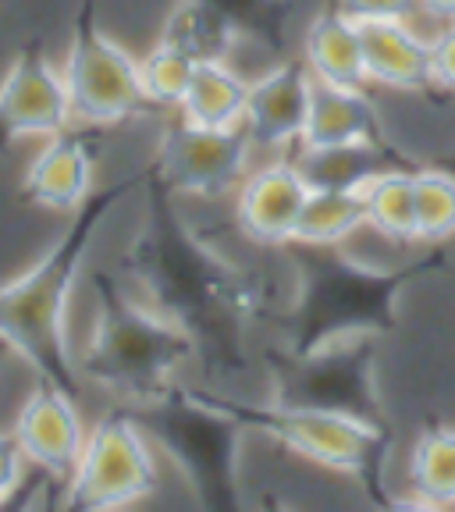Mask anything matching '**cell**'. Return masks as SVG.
Instances as JSON below:
<instances>
[{
  "label": "cell",
  "mask_w": 455,
  "mask_h": 512,
  "mask_svg": "<svg viewBox=\"0 0 455 512\" xmlns=\"http://www.w3.org/2000/svg\"><path fill=\"white\" fill-rule=\"evenodd\" d=\"M153 182V178H150ZM175 192L153 182L146 221L121 260V278L196 342L200 381L224 384L253 360V324L264 313V288L246 267L217 253L175 207Z\"/></svg>",
  "instance_id": "6da1fadb"
},
{
  "label": "cell",
  "mask_w": 455,
  "mask_h": 512,
  "mask_svg": "<svg viewBox=\"0 0 455 512\" xmlns=\"http://www.w3.org/2000/svg\"><path fill=\"white\" fill-rule=\"evenodd\" d=\"M146 178H150V171H139V175L118 178L104 189H93L89 200L68 214V224L54 239V246L32 267H25L18 278L0 285V335L15 345L32 377L54 381L72 395H79L86 377H82L79 356L72 352V338H68L72 292L79 285L86 253L93 249L107 217Z\"/></svg>",
  "instance_id": "7a4b0ae2"
},
{
  "label": "cell",
  "mask_w": 455,
  "mask_h": 512,
  "mask_svg": "<svg viewBox=\"0 0 455 512\" xmlns=\"http://www.w3.org/2000/svg\"><path fill=\"white\" fill-rule=\"evenodd\" d=\"M93 331L79 352L86 381L100 384L118 402L143 406L164 395L196 367V342L171 317L150 306L121 278L118 267L93 274Z\"/></svg>",
  "instance_id": "3957f363"
},
{
  "label": "cell",
  "mask_w": 455,
  "mask_h": 512,
  "mask_svg": "<svg viewBox=\"0 0 455 512\" xmlns=\"http://www.w3.org/2000/svg\"><path fill=\"white\" fill-rule=\"evenodd\" d=\"M420 264L402 271H377L352 260L342 246H299L296 292L285 313V335L278 349L310 352L342 338L377 335L395 324V299L416 278Z\"/></svg>",
  "instance_id": "277c9868"
},
{
  "label": "cell",
  "mask_w": 455,
  "mask_h": 512,
  "mask_svg": "<svg viewBox=\"0 0 455 512\" xmlns=\"http://www.w3.org/2000/svg\"><path fill=\"white\" fill-rule=\"evenodd\" d=\"M203 384V392L214 406L239 420L246 431L271 438L274 445L288 448L292 456L320 466V470L342 473L360 480L363 488H374L388 463V424L370 420L360 413H345L331 406H310V402H278V399H242L228 388Z\"/></svg>",
  "instance_id": "5b68a950"
},
{
  "label": "cell",
  "mask_w": 455,
  "mask_h": 512,
  "mask_svg": "<svg viewBox=\"0 0 455 512\" xmlns=\"http://www.w3.org/2000/svg\"><path fill=\"white\" fill-rule=\"evenodd\" d=\"M157 452L175 463L200 505H239L246 427L207 399L196 377H182L153 402L132 406Z\"/></svg>",
  "instance_id": "8992f818"
},
{
  "label": "cell",
  "mask_w": 455,
  "mask_h": 512,
  "mask_svg": "<svg viewBox=\"0 0 455 512\" xmlns=\"http://www.w3.org/2000/svg\"><path fill=\"white\" fill-rule=\"evenodd\" d=\"M157 445L128 402L114 399L89 427L82 456L68 477V509H121L160 488Z\"/></svg>",
  "instance_id": "52a82bcc"
},
{
  "label": "cell",
  "mask_w": 455,
  "mask_h": 512,
  "mask_svg": "<svg viewBox=\"0 0 455 512\" xmlns=\"http://www.w3.org/2000/svg\"><path fill=\"white\" fill-rule=\"evenodd\" d=\"M61 72L72 93L75 121L111 128L157 111L139 82V57L114 43L100 25V0H79L72 15V43H68Z\"/></svg>",
  "instance_id": "ba28073f"
},
{
  "label": "cell",
  "mask_w": 455,
  "mask_h": 512,
  "mask_svg": "<svg viewBox=\"0 0 455 512\" xmlns=\"http://www.w3.org/2000/svg\"><path fill=\"white\" fill-rule=\"evenodd\" d=\"M377 342H381L377 335H360L317 345L310 352L274 349L267 356V374L274 377V399L331 406L370 416V420H384L381 399H377Z\"/></svg>",
  "instance_id": "9c48e42d"
},
{
  "label": "cell",
  "mask_w": 455,
  "mask_h": 512,
  "mask_svg": "<svg viewBox=\"0 0 455 512\" xmlns=\"http://www.w3.org/2000/svg\"><path fill=\"white\" fill-rule=\"evenodd\" d=\"M253 157L246 128H207L196 121H171L150 160V178L178 200H221L242 185Z\"/></svg>",
  "instance_id": "30bf717a"
},
{
  "label": "cell",
  "mask_w": 455,
  "mask_h": 512,
  "mask_svg": "<svg viewBox=\"0 0 455 512\" xmlns=\"http://www.w3.org/2000/svg\"><path fill=\"white\" fill-rule=\"evenodd\" d=\"M75 121L64 72L50 64L40 40H29L0 82V153L22 139H50Z\"/></svg>",
  "instance_id": "8fae6325"
},
{
  "label": "cell",
  "mask_w": 455,
  "mask_h": 512,
  "mask_svg": "<svg viewBox=\"0 0 455 512\" xmlns=\"http://www.w3.org/2000/svg\"><path fill=\"white\" fill-rule=\"evenodd\" d=\"M100 153H104V128L72 121L57 136L43 139V150L32 157L22 178V200L29 207L72 214L96 189Z\"/></svg>",
  "instance_id": "7c38bea8"
},
{
  "label": "cell",
  "mask_w": 455,
  "mask_h": 512,
  "mask_svg": "<svg viewBox=\"0 0 455 512\" xmlns=\"http://www.w3.org/2000/svg\"><path fill=\"white\" fill-rule=\"evenodd\" d=\"M306 196H310V182L296 168L292 153H274L267 164L249 168L235 189V224L256 246H292Z\"/></svg>",
  "instance_id": "4fadbf2b"
},
{
  "label": "cell",
  "mask_w": 455,
  "mask_h": 512,
  "mask_svg": "<svg viewBox=\"0 0 455 512\" xmlns=\"http://www.w3.org/2000/svg\"><path fill=\"white\" fill-rule=\"evenodd\" d=\"M313 96V75L303 57H281L264 75L249 79L246 128L253 150L267 153H292L303 139L306 114H310Z\"/></svg>",
  "instance_id": "5bb4252c"
},
{
  "label": "cell",
  "mask_w": 455,
  "mask_h": 512,
  "mask_svg": "<svg viewBox=\"0 0 455 512\" xmlns=\"http://www.w3.org/2000/svg\"><path fill=\"white\" fill-rule=\"evenodd\" d=\"M11 431L32 466H43L61 480L72 477L89 434L75 406V395L43 377H32V388L18 406Z\"/></svg>",
  "instance_id": "9a60e30c"
},
{
  "label": "cell",
  "mask_w": 455,
  "mask_h": 512,
  "mask_svg": "<svg viewBox=\"0 0 455 512\" xmlns=\"http://www.w3.org/2000/svg\"><path fill=\"white\" fill-rule=\"evenodd\" d=\"M363 57L370 86L402 89V93H434V43L409 22H360Z\"/></svg>",
  "instance_id": "2e32d148"
},
{
  "label": "cell",
  "mask_w": 455,
  "mask_h": 512,
  "mask_svg": "<svg viewBox=\"0 0 455 512\" xmlns=\"http://www.w3.org/2000/svg\"><path fill=\"white\" fill-rule=\"evenodd\" d=\"M388 139L377 104L367 86H331L313 79L310 114L299 146H345V143H381Z\"/></svg>",
  "instance_id": "e0dca14e"
},
{
  "label": "cell",
  "mask_w": 455,
  "mask_h": 512,
  "mask_svg": "<svg viewBox=\"0 0 455 512\" xmlns=\"http://www.w3.org/2000/svg\"><path fill=\"white\" fill-rule=\"evenodd\" d=\"M292 160H296V168L310 182V189H363L381 171L420 168L392 139L345 146H296Z\"/></svg>",
  "instance_id": "ac0fdd59"
},
{
  "label": "cell",
  "mask_w": 455,
  "mask_h": 512,
  "mask_svg": "<svg viewBox=\"0 0 455 512\" xmlns=\"http://www.w3.org/2000/svg\"><path fill=\"white\" fill-rule=\"evenodd\" d=\"M303 61L317 82L331 86H370L363 29L338 8L320 11L303 29Z\"/></svg>",
  "instance_id": "d6986e66"
},
{
  "label": "cell",
  "mask_w": 455,
  "mask_h": 512,
  "mask_svg": "<svg viewBox=\"0 0 455 512\" xmlns=\"http://www.w3.org/2000/svg\"><path fill=\"white\" fill-rule=\"evenodd\" d=\"M160 40L182 47L192 61H228L242 47V32L232 18L207 0H178L164 18Z\"/></svg>",
  "instance_id": "ffe728a7"
},
{
  "label": "cell",
  "mask_w": 455,
  "mask_h": 512,
  "mask_svg": "<svg viewBox=\"0 0 455 512\" xmlns=\"http://www.w3.org/2000/svg\"><path fill=\"white\" fill-rule=\"evenodd\" d=\"M249 79H242L228 61L196 64L192 82L182 96V118L207 128H239L246 114Z\"/></svg>",
  "instance_id": "44dd1931"
},
{
  "label": "cell",
  "mask_w": 455,
  "mask_h": 512,
  "mask_svg": "<svg viewBox=\"0 0 455 512\" xmlns=\"http://www.w3.org/2000/svg\"><path fill=\"white\" fill-rule=\"evenodd\" d=\"M360 228H367L360 189H310L296 235H292V246H345Z\"/></svg>",
  "instance_id": "7402d4cb"
},
{
  "label": "cell",
  "mask_w": 455,
  "mask_h": 512,
  "mask_svg": "<svg viewBox=\"0 0 455 512\" xmlns=\"http://www.w3.org/2000/svg\"><path fill=\"white\" fill-rule=\"evenodd\" d=\"M406 484L416 505H455V427L427 424L409 448Z\"/></svg>",
  "instance_id": "603a6c76"
},
{
  "label": "cell",
  "mask_w": 455,
  "mask_h": 512,
  "mask_svg": "<svg viewBox=\"0 0 455 512\" xmlns=\"http://www.w3.org/2000/svg\"><path fill=\"white\" fill-rule=\"evenodd\" d=\"M413 171L416 168L381 171L360 189L363 210H367V228H374L381 239L399 242V246H413L416 242Z\"/></svg>",
  "instance_id": "cb8c5ba5"
},
{
  "label": "cell",
  "mask_w": 455,
  "mask_h": 512,
  "mask_svg": "<svg viewBox=\"0 0 455 512\" xmlns=\"http://www.w3.org/2000/svg\"><path fill=\"white\" fill-rule=\"evenodd\" d=\"M416 242L445 246L455 239V168L420 164L413 171Z\"/></svg>",
  "instance_id": "d4e9b609"
},
{
  "label": "cell",
  "mask_w": 455,
  "mask_h": 512,
  "mask_svg": "<svg viewBox=\"0 0 455 512\" xmlns=\"http://www.w3.org/2000/svg\"><path fill=\"white\" fill-rule=\"evenodd\" d=\"M232 18L242 32V47H260L264 54H285L292 40V0H207Z\"/></svg>",
  "instance_id": "484cf974"
},
{
  "label": "cell",
  "mask_w": 455,
  "mask_h": 512,
  "mask_svg": "<svg viewBox=\"0 0 455 512\" xmlns=\"http://www.w3.org/2000/svg\"><path fill=\"white\" fill-rule=\"evenodd\" d=\"M196 64L182 47L168 40H157L143 57H139V82H143V93L157 111L164 107H182V96L192 82Z\"/></svg>",
  "instance_id": "4316f807"
},
{
  "label": "cell",
  "mask_w": 455,
  "mask_h": 512,
  "mask_svg": "<svg viewBox=\"0 0 455 512\" xmlns=\"http://www.w3.org/2000/svg\"><path fill=\"white\" fill-rule=\"evenodd\" d=\"M335 8L352 22H413L420 0H338Z\"/></svg>",
  "instance_id": "83f0119b"
},
{
  "label": "cell",
  "mask_w": 455,
  "mask_h": 512,
  "mask_svg": "<svg viewBox=\"0 0 455 512\" xmlns=\"http://www.w3.org/2000/svg\"><path fill=\"white\" fill-rule=\"evenodd\" d=\"M25 473H29V456L18 445L15 431H0V505L11 502L22 488Z\"/></svg>",
  "instance_id": "f1b7e54d"
},
{
  "label": "cell",
  "mask_w": 455,
  "mask_h": 512,
  "mask_svg": "<svg viewBox=\"0 0 455 512\" xmlns=\"http://www.w3.org/2000/svg\"><path fill=\"white\" fill-rule=\"evenodd\" d=\"M431 43H434V79H438V89L455 96V25H441V32Z\"/></svg>",
  "instance_id": "f546056e"
},
{
  "label": "cell",
  "mask_w": 455,
  "mask_h": 512,
  "mask_svg": "<svg viewBox=\"0 0 455 512\" xmlns=\"http://www.w3.org/2000/svg\"><path fill=\"white\" fill-rule=\"evenodd\" d=\"M420 15L438 22V29L441 25H455V0H420Z\"/></svg>",
  "instance_id": "4dcf8cb0"
},
{
  "label": "cell",
  "mask_w": 455,
  "mask_h": 512,
  "mask_svg": "<svg viewBox=\"0 0 455 512\" xmlns=\"http://www.w3.org/2000/svg\"><path fill=\"white\" fill-rule=\"evenodd\" d=\"M8 367H25V360L15 352V345H11L8 338L0 335V374H4Z\"/></svg>",
  "instance_id": "1f68e13d"
}]
</instances>
